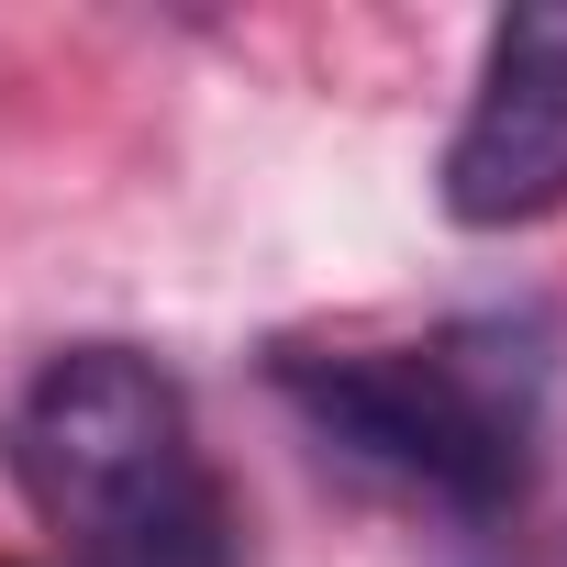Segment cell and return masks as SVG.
<instances>
[{
    "label": "cell",
    "instance_id": "2",
    "mask_svg": "<svg viewBox=\"0 0 567 567\" xmlns=\"http://www.w3.org/2000/svg\"><path fill=\"white\" fill-rule=\"evenodd\" d=\"M278 390L323 456L434 501L445 523H501L545 434V346L523 323H445L412 346H312L278 357Z\"/></svg>",
    "mask_w": 567,
    "mask_h": 567
},
{
    "label": "cell",
    "instance_id": "1",
    "mask_svg": "<svg viewBox=\"0 0 567 567\" xmlns=\"http://www.w3.org/2000/svg\"><path fill=\"white\" fill-rule=\"evenodd\" d=\"M12 478L68 567H245L189 390L134 346H68L12 401Z\"/></svg>",
    "mask_w": 567,
    "mask_h": 567
},
{
    "label": "cell",
    "instance_id": "3",
    "mask_svg": "<svg viewBox=\"0 0 567 567\" xmlns=\"http://www.w3.org/2000/svg\"><path fill=\"white\" fill-rule=\"evenodd\" d=\"M445 212L467 234L567 212V12H512L489 34L467 123L445 145Z\"/></svg>",
    "mask_w": 567,
    "mask_h": 567
}]
</instances>
